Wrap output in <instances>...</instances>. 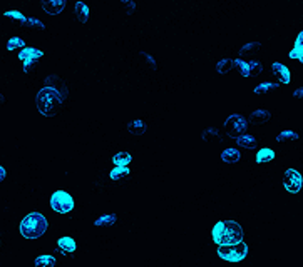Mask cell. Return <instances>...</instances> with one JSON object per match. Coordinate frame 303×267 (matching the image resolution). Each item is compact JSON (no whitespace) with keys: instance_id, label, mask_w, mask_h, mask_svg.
Wrapping results in <instances>:
<instances>
[{"instance_id":"obj_1","label":"cell","mask_w":303,"mask_h":267,"mask_svg":"<svg viewBox=\"0 0 303 267\" xmlns=\"http://www.w3.org/2000/svg\"><path fill=\"white\" fill-rule=\"evenodd\" d=\"M66 100L67 99L64 97V95L59 94L55 88L46 87V85L39 88V92H37V95H35L37 110H39L44 117H49V119L57 116V110L66 104Z\"/></svg>"},{"instance_id":"obj_2","label":"cell","mask_w":303,"mask_h":267,"mask_svg":"<svg viewBox=\"0 0 303 267\" xmlns=\"http://www.w3.org/2000/svg\"><path fill=\"white\" fill-rule=\"evenodd\" d=\"M49 227H50L49 220L42 212H30L22 219L21 226H18V231H21V236L24 239L34 240L46 236Z\"/></svg>"},{"instance_id":"obj_3","label":"cell","mask_w":303,"mask_h":267,"mask_svg":"<svg viewBox=\"0 0 303 267\" xmlns=\"http://www.w3.org/2000/svg\"><path fill=\"white\" fill-rule=\"evenodd\" d=\"M211 236L218 246H223V244H233L238 242V240H243L245 231L243 226L236 220H219L214 224Z\"/></svg>"},{"instance_id":"obj_4","label":"cell","mask_w":303,"mask_h":267,"mask_svg":"<svg viewBox=\"0 0 303 267\" xmlns=\"http://www.w3.org/2000/svg\"><path fill=\"white\" fill-rule=\"evenodd\" d=\"M248 251H250L248 246H246L243 240H238V242H233V244L219 246L218 254H219V257L228 260V262H241V260L248 256Z\"/></svg>"},{"instance_id":"obj_5","label":"cell","mask_w":303,"mask_h":267,"mask_svg":"<svg viewBox=\"0 0 303 267\" xmlns=\"http://www.w3.org/2000/svg\"><path fill=\"white\" fill-rule=\"evenodd\" d=\"M50 209L57 214H69L74 209V199L72 195L66 192V190H55L50 195Z\"/></svg>"},{"instance_id":"obj_6","label":"cell","mask_w":303,"mask_h":267,"mask_svg":"<svg viewBox=\"0 0 303 267\" xmlns=\"http://www.w3.org/2000/svg\"><path fill=\"white\" fill-rule=\"evenodd\" d=\"M44 57H46V54H44L42 50L35 49V47L25 46L22 50H18V60L22 62L25 72L34 71V69L37 67V63H39V60L44 59Z\"/></svg>"},{"instance_id":"obj_7","label":"cell","mask_w":303,"mask_h":267,"mask_svg":"<svg viewBox=\"0 0 303 267\" xmlns=\"http://www.w3.org/2000/svg\"><path fill=\"white\" fill-rule=\"evenodd\" d=\"M225 127L228 130L230 136H236V134H241L250 127V120L246 119L241 114H233L228 119L225 120Z\"/></svg>"},{"instance_id":"obj_8","label":"cell","mask_w":303,"mask_h":267,"mask_svg":"<svg viewBox=\"0 0 303 267\" xmlns=\"http://www.w3.org/2000/svg\"><path fill=\"white\" fill-rule=\"evenodd\" d=\"M94 15L96 14H94L89 2H86V0H77V2L74 4V17H75V20L80 22L82 25L89 24L94 18Z\"/></svg>"},{"instance_id":"obj_9","label":"cell","mask_w":303,"mask_h":267,"mask_svg":"<svg viewBox=\"0 0 303 267\" xmlns=\"http://www.w3.org/2000/svg\"><path fill=\"white\" fill-rule=\"evenodd\" d=\"M283 184L290 194H298L301 189V175L296 169H287L283 174Z\"/></svg>"},{"instance_id":"obj_10","label":"cell","mask_w":303,"mask_h":267,"mask_svg":"<svg viewBox=\"0 0 303 267\" xmlns=\"http://www.w3.org/2000/svg\"><path fill=\"white\" fill-rule=\"evenodd\" d=\"M44 84H46V87L55 88V91L64 95L66 99L69 97V82H67V79L62 77V75H59V74H50V75H47L46 79H44Z\"/></svg>"},{"instance_id":"obj_11","label":"cell","mask_w":303,"mask_h":267,"mask_svg":"<svg viewBox=\"0 0 303 267\" xmlns=\"http://www.w3.org/2000/svg\"><path fill=\"white\" fill-rule=\"evenodd\" d=\"M39 4L47 15H60L67 9L69 0H39Z\"/></svg>"},{"instance_id":"obj_12","label":"cell","mask_w":303,"mask_h":267,"mask_svg":"<svg viewBox=\"0 0 303 267\" xmlns=\"http://www.w3.org/2000/svg\"><path fill=\"white\" fill-rule=\"evenodd\" d=\"M131 177H132V172L128 169V165H116V167L111 170V181L117 184V186L128 184Z\"/></svg>"},{"instance_id":"obj_13","label":"cell","mask_w":303,"mask_h":267,"mask_svg":"<svg viewBox=\"0 0 303 267\" xmlns=\"http://www.w3.org/2000/svg\"><path fill=\"white\" fill-rule=\"evenodd\" d=\"M271 72L275 74V77L280 80L281 85H287L292 82V72H290V69L287 63L283 62H273V65H271Z\"/></svg>"},{"instance_id":"obj_14","label":"cell","mask_w":303,"mask_h":267,"mask_svg":"<svg viewBox=\"0 0 303 267\" xmlns=\"http://www.w3.org/2000/svg\"><path fill=\"white\" fill-rule=\"evenodd\" d=\"M238 147H243L246 150H255L258 147V137L255 134H241L236 137Z\"/></svg>"},{"instance_id":"obj_15","label":"cell","mask_w":303,"mask_h":267,"mask_svg":"<svg viewBox=\"0 0 303 267\" xmlns=\"http://www.w3.org/2000/svg\"><path fill=\"white\" fill-rule=\"evenodd\" d=\"M273 119V116L267 110V109H256L250 114V122L251 124H256V125H263V124H267L270 122V120Z\"/></svg>"},{"instance_id":"obj_16","label":"cell","mask_w":303,"mask_h":267,"mask_svg":"<svg viewBox=\"0 0 303 267\" xmlns=\"http://www.w3.org/2000/svg\"><path fill=\"white\" fill-rule=\"evenodd\" d=\"M57 249H59V252L64 254V256H67V254L75 252V249H77V244H75V240L72 237L64 236V237H60L57 240Z\"/></svg>"},{"instance_id":"obj_17","label":"cell","mask_w":303,"mask_h":267,"mask_svg":"<svg viewBox=\"0 0 303 267\" xmlns=\"http://www.w3.org/2000/svg\"><path fill=\"white\" fill-rule=\"evenodd\" d=\"M121 219H119L117 214H104L100 215L97 220H94V226L96 227H114L117 226Z\"/></svg>"},{"instance_id":"obj_18","label":"cell","mask_w":303,"mask_h":267,"mask_svg":"<svg viewBox=\"0 0 303 267\" xmlns=\"http://www.w3.org/2000/svg\"><path fill=\"white\" fill-rule=\"evenodd\" d=\"M243 159L241 152H239L238 149H233V147H228V149H223L221 150V161L225 164H236Z\"/></svg>"},{"instance_id":"obj_19","label":"cell","mask_w":303,"mask_h":267,"mask_svg":"<svg viewBox=\"0 0 303 267\" xmlns=\"http://www.w3.org/2000/svg\"><path fill=\"white\" fill-rule=\"evenodd\" d=\"M261 42H248V43H245V46L239 49V52L238 55L239 57H250V55H255L258 54L261 50Z\"/></svg>"},{"instance_id":"obj_20","label":"cell","mask_w":303,"mask_h":267,"mask_svg":"<svg viewBox=\"0 0 303 267\" xmlns=\"http://www.w3.org/2000/svg\"><path fill=\"white\" fill-rule=\"evenodd\" d=\"M132 161H134V155H132L129 150H121L112 155V162H114V165H129Z\"/></svg>"},{"instance_id":"obj_21","label":"cell","mask_w":303,"mask_h":267,"mask_svg":"<svg viewBox=\"0 0 303 267\" xmlns=\"http://www.w3.org/2000/svg\"><path fill=\"white\" fill-rule=\"evenodd\" d=\"M303 32H300L298 34V37H296V42H295V46H293V49L290 50V59H296L298 62H301L303 60Z\"/></svg>"},{"instance_id":"obj_22","label":"cell","mask_w":303,"mask_h":267,"mask_svg":"<svg viewBox=\"0 0 303 267\" xmlns=\"http://www.w3.org/2000/svg\"><path fill=\"white\" fill-rule=\"evenodd\" d=\"M7 18H10V20H14L15 24L18 25H22V27H27V22H29V17H25L22 12H18V10H5V14H4Z\"/></svg>"},{"instance_id":"obj_23","label":"cell","mask_w":303,"mask_h":267,"mask_svg":"<svg viewBox=\"0 0 303 267\" xmlns=\"http://www.w3.org/2000/svg\"><path fill=\"white\" fill-rule=\"evenodd\" d=\"M275 150L273 149H268V147H263L258 150V154H256V162L258 164H267V162H271V161H275Z\"/></svg>"},{"instance_id":"obj_24","label":"cell","mask_w":303,"mask_h":267,"mask_svg":"<svg viewBox=\"0 0 303 267\" xmlns=\"http://www.w3.org/2000/svg\"><path fill=\"white\" fill-rule=\"evenodd\" d=\"M281 84H275V82H261L260 85L255 87V94L256 95H263V94H270L276 91V88H280Z\"/></svg>"},{"instance_id":"obj_25","label":"cell","mask_w":303,"mask_h":267,"mask_svg":"<svg viewBox=\"0 0 303 267\" xmlns=\"http://www.w3.org/2000/svg\"><path fill=\"white\" fill-rule=\"evenodd\" d=\"M231 63H233V69L238 71L243 77H251L250 75V65H248V62L243 60V57H239V59H236V60H231Z\"/></svg>"},{"instance_id":"obj_26","label":"cell","mask_w":303,"mask_h":267,"mask_svg":"<svg viewBox=\"0 0 303 267\" xmlns=\"http://www.w3.org/2000/svg\"><path fill=\"white\" fill-rule=\"evenodd\" d=\"M276 141H278L280 144H287L290 141H300V134L295 132V130H283V132L278 134Z\"/></svg>"},{"instance_id":"obj_27","label":"cell","mask_w":303,"mask_h":267,"mask_svg":"<svg viewBox=\"0 0 303 267\" xmlns=\"http://www.w3.org/2000/svg\"><path fill=\"white\" fill-rule=\"evenodd\" d=\"M248 65H250V75L251 77H258V75H261L265 72V63L261 60H250L248 62Z\"/></svg>"},{"instance_id":"obj_28","label":"cell","mask_w":303,"mask_h":267,"mask_svg":"<svg viewBox=\"0 0 303 267\" xmlns=\"http://www.w3.org/2000/svg\"><path fill=\"white\" fill-rule=\"evenodd\" d=\"M128 129L132 132V134H136V136H141V134L146 132V122H144L143 119H136L134 122H131L128 125Z\"/></svg>"},{"instance_id":"obj_29","label":"cell","mask_w":303,"mask_h":267,"mask_svg":"<svg viewBox=\"0 0 303 267\" xmlns=\"http://www.w3.org/2000/svg\"><path fill=\"white\" fill-rule=\"evenodd\" d=\"M35 265H57V259H55V256H52V254H44V256L37 257L34 260Z\"/></svg>"},{"instance_id":"obj_30","label":"cell","mask_w":303,"mask_h":267,"mask_svg":"<svg viewBox=\"0 0 303 267\" xmlns=\"http://www.w3.org/2000/svg\"><path fill=\"white\" fill-rule=\"evenodd\" d=\"M25 46H27V42H25L24 39H21V37H12V39L7 42V50H22Z\"/></svg>"},{"instance_id":"obj_31","label":"cell","mask_w":303,"mask_h":267,"mask_svg":"<svg viewBox=\"0 0 303 267\" xmlns=\"http://www.w3.org/2000/svg\"><path fill=\"white\" fill-rule=\"evenodd\" d=\"M233 71V63L231 60L228 59H223V60H219L218 62V65H216V72L219 75H226V74H230Z\"/></svg>"},{"instance_id":"obj_32","label":"cell","mask_w":303,"mask_h":267,"mask_svg":"<svg viewBox=\"0 0 303 267\" xmlns=\"http://www.w3.org/2000/svg\"><path fill=\"white\" fill-rule=\"evenodd\" d=\"M201 137H203L205 141H211V137H216L218 141H221V134H219L218 129H214V127H208V129H205V132L201 134Z\"/></svg>"},{"instance_id":"obj_33","label":"cell","mask_w":303,"mask_h":267,"mask_svg":"<svg viewBox=\"0 0 303 267\" xmlns=\"http://www.w3.org/2000/svg\"><path fill=\"white\" fill-rule=\"evenodd\" d=\"M128 4V14H134V12L137 10V4L134 2V0H129V2H126Z\"/></svg>"},{"instance_id":"obj_34","label":"cell","mask_w":303,"mask_h":267,"mask_svg":"<svg viewBox=\"0 0 303 267\" xmlns=\"http://www.w3.org/2000/svg\"><path fill=\"white\" fill-rule=\"evenodd\" d=\"M141 54L144 55V59H146V62H149V63H151V67H153L154 71H156V69H157V65H156V60L153 59V57H151L149 54H146V52H141Z\"/></svg>"},{"instance_id":"obj_35","label":"cell","mask_w":303,"mask_h":267,"mask_svg":"<svg viewBox=\"0 0 303 267\" xmlns=\"http://www.w3.org/2000/svg\"><path fill=\"white\" fill-rule=\"evenodd\" d=\"M5 177H7V169H5L2 164H0V184L5 181Z\"/></svg>"},{"instance_id":"obj_36","label":"cell","mask_w":303,"mask_h":267,"mask_svg":"<svg viewBox=\"0 0 303 267\" xmlns=\"http://www.w3.org/2000/svg\"><path fill=\"white\" fill-rule=\"evenodd\" d=\"M301 92H303L301 88H298V92H296V97H298V99H301Z\"/></svg>"},{"instance_id":"obj_37","label":"cell","mask_w":303,"mask_h":267,"mask_svg":"<svg viewBox=\"0 0 303 267\" xmlns=\"http://www.w3.org/2000/svg\"><path fill=\"white\" fill-rule=\"evenodd\" d=\"M4 102V97H2V95H0V104H2Z\"/></svg>"},{"instance_id":"obj_38","label":"cell","mask_w":303,"mask_h":267,"mask_svg":"<svg viewBox=\"0 0 303 267\" xmlns=\"http://www.w3.org/2000/svg\"><path fill=\"white\" fill-rule=\"evenodd\" d=\"M123 2H124V4H126V2H129V0H123Z\"/></svg>"},{"instance_id":"obj_39","label":"cell","mask_w":303,"mask_h":267,"mask_svg":"<svg viewBox=\"0 0 303 267\" xmlns=\"http://www.w3.org/2000/svg\"><path fill=\"white\" fill-rule=\"evenodd\" d=\"M0 246H2V239H0Z\"/></svg>"}]
</instances>
